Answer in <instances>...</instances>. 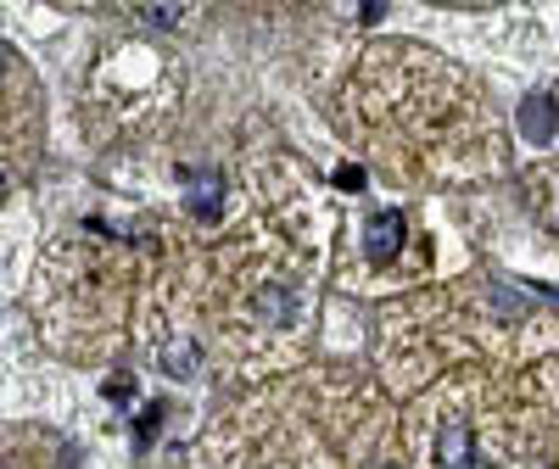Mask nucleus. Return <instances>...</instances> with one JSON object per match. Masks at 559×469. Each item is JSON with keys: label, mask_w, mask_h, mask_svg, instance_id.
I'll return each instance as SVG.
<instances>
[{"label": "nucleus", "mask_w": 559, "mask_h": 469, "mask_svg": "<svg viewBox=\"0 0 559 469\" xmlns=\"http://www.w3.org/2000/svg\"><path fill=\"white\" fill-rule=\"evenodd\" d=\"M403 213H376L364 224V252H369V263H392L397 252H403Z\"/></svg>", "instance_id": "obj_1"}, {"label": "nucleus", "mask_w": 559, "mask_h": 469, "mask_svg": "<svg viewBox=\"0 0 559 469\" xmlns=\"http://www.w3.org/2000/svg\"><path fill=\"white\" fill-rule=\"evenodd\" d=\"M437 464L442 469H481V458H476V436H471V425H442V436H437Z\"/></svg>", "instance_id": "obj_2"}, {"label": "nucleus", "mask_w": 559, "mask_h": 469, "mask_svg": "<svg viewBox=\"0 0 559 469\" xmlns=\"http://www.w3.org/2000/svg\"><path fill=\"white\" fill-rule=\"evenodd\" d=\"M185 202H191L197 218H213L224 202V179L218 173H185Z\"/></svg>", "instance_id": "obj_3"}, {"label": "nucleus", "mask_w": 559, "mask_h": 469, "mask_svg": "<svg viewBox=\"0 0 559 469\" xmlns=\"http://www.w3.org/2000/svg\"><path fill=\"white\" fill-rule=\"evenodd\" d=\"M521 123H526V134L537 140V146H548V140H554V101L548 96H532L526 112H521Z\"/></svg>", "instance_id": "obj_4"}, {"label": "nucleus", "mask_w": 559, "mask_h": 469, "mask_svg": "<svg viewBox=\"0 0 559 469\" xmlns=\"http://www.w3.org/2000/svg\"><path fill=\"white\" fill-rule=\"evenodd\" d=\"M197 363H202L197 341H174V347H163V369L174 374V381H191V374H197Z\"/></svg>", "instance_id": "obj_5"}, {"label": "nucleus", "mask_w": 559, "mask_h": 469, "mask_svg": "<svg viewBox=\"0 0 559 469\" xmlns=\"http://www.w3.org/2000/svg\"><path fill=\"white\" fill-rule=\"evenodd\" d=\"M258 308H263V318H274V324H280L292 302H286V291H263V297H258Z\"/></svg>", "instance_id": "obj_6"}, {"label": "nucleus", "mask_w": 559, "mask_h": 469, "mask_svg": "<svg viewBox=\"0 0 559 469\" xmlns=\"http://www.w3.org/2000/svg\"><path fill=\"white\" fill-rule=\"evenodd\" d=\"M336 184H342V191H358V184H364V168H342Z\"/></svg>", "instance_id": "obj_7"}, {"label": "nucleus", "mask_w": 559, "mask_h": 469, "mask_svg": "<svg viewBox=\"0 0 559 469\" xmlns=\"http://www.w3.org/2000/svg\"><path fill=\"white\" fill-rule=\"evenodd\" d=\"M0 196H7V179H0Z\"/></svg>", "instance_id": "obj_8"}]
</instances>
